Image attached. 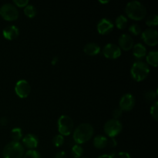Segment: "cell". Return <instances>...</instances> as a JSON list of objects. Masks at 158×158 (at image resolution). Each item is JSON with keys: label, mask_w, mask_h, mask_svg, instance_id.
<instances>
[{"label": "cell", "mask_w": 158, "mask_h": 158, "mask_svg": "<svg viewBox=\"0 0 158 158\" xmlns=\"http://www.w3.org/2000/svg\"><path fill=\"white\" fill-rule=\"evenodd\" d=\"M94 133L93 126L89 123H84L79 125L73 131V140L77 144L86 143L91 139Z\"/></svg>", "instance_id": "obj_1"}, {"label": "cell", "mask_w": 158, "mask_h": 158, "mask_svg": "<svg viewBox=\"0 0 158 158\" xmlns=\"http://www.w3.org/2000/svg\"><path fill=\"white\" fill-rule=\"evenodd\" d=\"M125 12L128 17L132 19L139 21L144 19L147 14L146 7L138 1H131L127 4Z\"/></svg>", "instance_id": "obj_2"}, {"label": "cell", "mask_w": 158, "mask_h": 158, "mask_svg": "<svg viewBox=\"0 0 158 158\" xmlns=\"http://www.w3.org/2000/svg\"><path fill=\"white\" fill-rule=\"evenodd\" d=\"M24 155V148L19 142L12 141L5 146L3 158H22Z\"/></svg>", "instance_id": "obj_3"}, {"label": "cell", "mask_w": 158, "mask_h": 158, "mask_svg": "<svg viewBox=\"0 0 158 158\" xmlns=\"http://www.w3.org/2000/svg\"><path fill=\"white\" fill-rule=\"evenodd\" d=\"M150 73L149 66L142 61H137L133 64L131 69L132 78L137 82L142 81L148 76Z\"/></svg>", "instance_id": "obj_4"}, {"label": "cell", "mask_w": 158, "mask_h": 158, "mask_svg": "<svg viewBox=\"0 0 158 158\" xmlns=\"http://www.w3.org/2000/svg\"><path fill=\"white\" fill-rule=\"evenodd\" d=\"M58 131L60 135L69 136L73 130V121L67 115H62L57 122Z\"/></svg>", "instance_id": "obj_5"}, {"label": "cell", "mask_w": 158, "mask_h": 158, "mask_svg": "<svg viewBox=\"0 0 158 158\" xmlns=\"http://www.w3.org/2000/svg\"><path fill=\"white\" fill-rule=\"evenodd\" d=\"M0 15L6 21H14L19 17L16 6L11 3H6L0 8Z\"/></svg>", "instance_id": "obj_6"}, {"label": "cell", "mask_w": 158, "mask_h": 158, "mask_svg": "<svg viewBox=\"0 0 158 158\" xmlns=\"http://www.w3.org/2000/svg\"><path fill=\"white\" fill-rule=\"evenodd\" d=\"M122 128L123 126L120 120L111 119L106 121L104 124V132L110 137L114 138L121 132Z\"/></svg>", "instance_id": "obj_7"}, {"label": "cell", "mask_w": 158, "mask_h": 158, "mask_svg": "<svg viewBox=\"0 0 158 158\" xmlns=\"http://www.w3.org/2000/svg\"><path fill=\"white\" fill-rule=\"evenodd\" d=\"M15 94L20 98H26L29 95L31 91V87L29 83L25 80H19L16 83L15 86Z\"/></svg>", "instance_id": "obj_8"}, {"label": "cell", "mask_w": 158, "mask_h": 158, "mask_svg": "<svg viewBox=\"0 0 158 158\" xmlns=\"http://www.w3.org/2000/svg\"><path fill=\"white\" fill-rule=\"evenodd\" d=\"M103 53L106 58L114 60V59H117L120 56L121 49L117 45L108 43L103 48Z\"/></svg>", "instance_id": "obj_9"}, {"label": "cell", "mask_w": 158, "mask_h": 158, "mask_svg": "<svg viewBox=\"0 0 158 158\" xmlns=\"http://www.w3.org/2000/svg\"><path fill=\"white\" fill-rule=\"evenodd\" d=\"M142 39L149 46H156L158 43L157 31L154 29H148L142 32Z\"/></svg>", "instance_id": "obj_10"}, {"label": "cell", "mask_w": 158, "mask_h": 158, "mask_svg": "<svg viewBox=\"0 0 158 158\" xmlns=\"http://www.w3.org/2000/svg\"><path fill=\"white\" fill-rule=\"evenodd\" d=\"M120 108L123 111H129L134 108L135 105V99L131 94H126L120 100Z\"/></svg>", "instance_id": "obj_11"}, {"label": "cell", "mask_w": 158, "mask_h": 158, "mask_svg": "<svg viewBox=\"0 0 158 158\" xmlns=\"http://www.w3.org/2000/svg\"><path fill=\"white\" fill-rule=\"evenodd\" d=\"M118 42L119 45H120L119 47L121 48L122 49L125 51L130 50L134 46V40H133L131 35H130L129 34H122L120 36V38H119Z\"/></svg>", "instance_id": "obj_12"}, {"label": "cell", "mask_w": 158, "mask_h": 158, "mask_svg": "<svg viewBox=\"0 0 158 158\" xmlns=\"http://www.w3.org/2000/svg\"><path fill=\"white\" fill-rule=\"evenodd\" d=\"M114 29V23L110 20L103 18L97 24V31L101 35L108 33Z\"/></svg>", "instance_id": "obj_13"}, {"label": "cell", "mask_w": 158, "mask_h": 158, "mask_svg": "<svg viewBox=\"0 0 158 158\" xmlns=\"http://www.w3.org/2000/svg\"><path fill=\"white\" fill-rule=\"evenodd\" d=\"M19 34V30L15 26H8L3 29L2 35L8 40H13L17 38Z\"/></svg>", "instance_id": "obj_14"}, {"label": "cell", "mask_w": 158, "mask_h": 158, "mask_svg": "<svg viewBox=\"0 0 158 158\" xmlns=\"http://www.w3.org/2000/svg\"><path fill=\"white\" fill-rule=\"evenodd\" d=\"M38 138L35 137L34 134H29L24 136L23 138V143L31 150H33L34 148H36L38 146Z\"/></svg>", "instance_id": "obj_15"}, {"label": "cell", "mask_w": 158, "mask_h": 158, "mask_svg": "<svg viewBox=\"0 0 158 158\" xmlns=\"http://www.w3.org/2000/svg\"><path fill=\"white\" fill-rule=\"evenodd\" d=\"M84 52L89 56H95L100 52V47L95 43H89L84 46Z\"/></svg>", "instance_id": "obj_16"}, {"label": "cell", "mask_w": 158, "mask_h": 158, "mask_svg": "<svg viewBox=\"0 0 158 158\" xmlns=\"http://www.w3.org/2000/svg\"><path fill=\"white\" fill-rule=\"evenodd\" d=\"M133 54L136 58H143L146 56L147 49L141 43H137L133 46Z\"/></svg>", "instance_id": "obj_17"}, {"label": "cell", "mask_w": 158, "mask_h": 158, "mask_svg": "<svg viewBox=\"0 0 158 158\" xmlns=\"http://www.w3.org/2000/svg\"><path fill=\"white\" fill-rule=\"evenodd\" d=\"M108 142L109 141H108L107 137H104L103 135H97L94 140V145L96 148L103 149V148H105L107 146Z\"/></svg>", "instance_id": "obj_18"}, {"label": "cell", "mask_w": 158, "mask_h": 158, "mask_svg": "<svg viewBox=\"0 0 158 158\" xmlns=\"http://www.w3.org/2000/svg\"><path fill=\"white\" fill-rule=\"evenodd\" d=\"M146 59L148 64L156 67L157 66L158 63V52L157 51H151L148 54Z\"/></svg>", "instance_id": "obj_19"}, {"label": "cell", "mask_w": 158, "mask_h": 158, "mask_svg": "<svg viewBox=\"0 0 158 158\" xmlns=\"http://www.w3.org/2000/svg\"><path fill=\"white\" fill-rule=\"evenodd\" d=\"M11 138L12 139V141L19 142L22 138H23V131L21 128L15 127L13 128L11 131Z\"/></svg>", "instance_id": "obj_20"}, {"label": "cell", "mask_w": 158, "mask_h": 158, "mask_svg": "<svg viewBox=\"0 0 158 158\" xmlns=\"http://www.w3.org/2000/svg\"><path fill=\"white\" fill-rule=\"evenodd\" d=\"M116 26L118 29H124L125 27L127 26V19L126 16L123 15H120L116 19Z\"/></svg>", "instance_id": "obj_21"}, {"label": "cell", "mask_w": 158, "mask_h": 158, "mask_svg": "<svg viewBox=\"0 0 158 158\" xmlns=\"http://www.w3.org/2000/svg\"><path fill=\"white\" fill-rule=\"evenodd\" d=\"M71 152H72V155L75 158H80L83 155V149L81 146H80L79 144L73 145L71 150Z\"/></svg>", "instance_id": "obj_22"}, {"label": "cell", "mask_w": 158, "mask_h": 158, "mask_svg": "<svg viewBox=\"0 0 158 158\" xmlns=\"http://www.w3.org/2000/svg\"><path fill=\"white\" fill-rule=\"evenodd\" d=\"M24 13L26 16L32 18L36 14V9L32 5H27L24 9Z\"/></svg>", "instance_id": "obj_23"}, {"label": "cell", "mask_w": 158, "mask_h": 158, "mask_svg": "<svg viewBox=\"0 0 158 158\" xmlns=\"http://www.w3.org/2000/svg\"><path fill=\"white\" fill-rule=\"evenodd\" d=\"M146 24L149 26H155L158 24V16L156 14L150 15L146 20Z\"/></svg>", "instance_id": "obj_24"}, {"label": "cell", "mask_w": 158, "mask_h": 158, "mask_svg": "<svg viewBox=\"0 0 158 158\" xmlns=\"http://www.w3.org/2000/svg\"><path fill=\"white\" fill-rule=\"evenodd\" d=\"M23 156V158H41L40 153L35 150H29Z\"/></svg>", "instance_id": "obj_25"}, {"label": "cell", "mask_w": 158, "mask_h": 158, "mask_svg": "<svg viewBox=\"0 0 158 158\" xmlns=\"http://www.w3.org/2000/svg\"><path fill=\"white\" fill-rule=\"evenodd\" d=\"M52 143L55 145L56 147H60L64 143V137L63 136L58 134V135H56L53 137V140H52Z\"/></svg>", "instance_id": "obj_26"}, {"label": "cell", "mask_w": 158, "mask_h": 158, "mask_svg": "<svg viewBox=\"0 0 158 158\" xmlns=\"http://www.w3.org/2000/svg\"><path fill=\"white\" fill-rule=\"evenodd\" d=\"M151 114L155 120L158 119V102L156 101L151 107Z\"/></svg>", "instance_id": "obj_27"}, {"label": "cell", "mask_w": 158, "mask_h": 158, "mask_svg": "<svg viewBox=\"0 0 158 158\" xmlns=\"http://www.w3.org/2000/svg\"><path fill=\"white\" fill-rule=\"evenodd\" d=\"M157 94L156 91L154 90H149L148 92L145 93L144 94V97L145 99L148 101H152V100H154L156 98H157Z\"/></svg>", "instance_id": "obj_28"}, {"label": "cell", "mask_w": 158, "mask_h": 158, "mask_svg": "<svg viewBox=\"0 0 158 158\" xmlns=\"http://www.w3.org/2000/svg\"><path fill=\"white\" fill-rule=\"evenodd\" d=\"M129 30L131 33L134 34V35H139V34L140 33V32H141V29H140V27L139 26L138 24L131 25L129 28Z\"/></svg>", "instance_id": "obj_29"}, {"label": "cell", "mask_w": 158, "mask_h": 158, "mask_svg": "<svg viewBox=\"0 0 158 158\" xmlns=\"http://www.w3.org/2000/svg\"><path fill=\"white\" fill-rule=\"evenodd\" d=\"M122 113H123V110L120 108H116V109H114V111H113V117H114V119L118 120L122 116Z\"/></svg>", "instance_id": "obj_30"}, {"label": "cell", "mask_w": 158, "mask_h": 158, "mask_svg": "<svg viewBox=\"0 0 158 158\" xmlns=\"http://www.w3.org/2000/svg\"><path fill=\"white\" fill-rule=\"evenodd\" d=\"M112 156L113 158H131V155H130L127 152H124V151L119 152L117 153V154H116L115 155Z\"/></svg>", "instance_id": "obj_31"}, {"label": "cell", "mask_w": 158, "mask_h": 158, "mask_svg": "<svg viewBox=\"0 0 158 158\" xmlns=\"http://www.w3.org/2000/svg\"><path fill=\"white\" fill-rule=\"evenodd\" d=\"M14 3L18 7H26L29 3L28 0H14Z\"/></svg>", "instance_id": "obj_32"}, {"label": "cell", "mask_w": 158, "mask_h": 158, "mask_svg": "<svg viewBox=\"0 0 158 158\" xmlns=\"http://www.w3.org/2000/svg\"><path fill=\"white\" fill-rule=\"evenodd\" d=\"M55 158H67V157H66V154L65 151H60L56 154Z\"/></svg>", "instance_id": "obj_33"}, {"label": "cell", "mask_w": 158, "mask_h": 158, "mask_svg": "<svg viewBox=\"0 0 158 158\" xmlns=\"http://www.w3.org/2000/svg\"><path fill=\"white\" fill-rule=\"evenodd\" d=\"M7 122H8V120L6 117H3L0 119V124L2 125V126H5V125L7 124Z\"/></svg>", "instance_id": "obj_34"}, {"label": "cell", "mask_w": 158, "mask_h": 158, "mask_svg": "<svg viewBox=\"0 0 158 158\" xmlns=\"http://www.w3.org/2000/svg\"><path fill=\"white\" fill-rule=\"evenodd\" d=\"M97 158H113V156L110 154H103V155L100 156Z\"/></svg>", "instance_id": "obj_35"}, {"label": "cell", "mask_w": 158, "mask_h": 158, "mask_svg": "<svg viewBox=\"0 0 158 158\" xmlns=\"http://www.w3.org/2000/svg\"><path fill=\"white\" fill-rule=\"evenodd\" d=\"M57 62H58V57L55 56L53 59H52V61H51V63H52V65H55L56 64Z\"/></svg>", "instance_id": "obj_36"}, {"label": "cell", "mask_w": 158, "mask_h": 158, "mask_svg": "<svg viewBox=\"0 0 158 158\" xmlns=\"http://www.w3.org/2000/svg\"><path fill=\"white\" fill-rule=\"evenodd\" d=\"M100 2H101V3H107V2H109V1H100Z\"/></svg>", "instance_id": "obj_37"}, {"label": "cell", "mask_w": 158, "mask_h": 158, "mask_svg": "<svg viewBox=\"0 0 158 158\" xmlns=\"http://www.w3.org/2000/svg\"><path fill=\"white\" fill-rule=\"evenodd\" d=\"M83 158H86V157H83Z\"/></svg>", "instance_id": "obj_38"}]
</instances>
